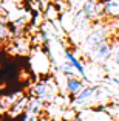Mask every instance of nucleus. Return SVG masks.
<instances>
[{
    "label": "nucleus",
    "instance_id": "obj_1",
    "mask_svg": "<svg viewBox=\"0 0 119 121\" xmlns=\"http://www.w3.org/2000/svg\"><path fill=\"white\" fill-rule=\"evenodd\" d=\"M34 95L37 96V99H45V101H51L56 98L57 95V87L56 82L53 79H48V81H42L39 82L37 86L34 87Z\"/></svg>",
    "mask_w": 119,
    "mask_h": 121
},
{
    "label": "nucleus",
    "instance_id": "obj_2",
    "mask_svg": "<svg viewBox=\"0 0 119 121\" xmlns=\"http://www.w3.org/2000/svg\"><path fill=\"white\" fill-rule=\"evenodd\" d=\"M104 40H107V31H105V28H94L93 31L88 33V36L84 39V50L91 53Z\"/></svg>",
    "mask_w": 119,
    "mask_h": 121
},
{
    "label": "nucleus",
    "instance_id": "obj_3",
    "mask_svg": "<svg viewBox=\"0 0 119 121\" xmlns=\"http://www.w3.org/2000/svg\"><path fill=\"white\" fill-rule=\"evenodd\" d=\"M102 6V14L110 19H119V0H104L99 2Z\"/></svg>",
    "mask_w": 119,
    "mask_h": 121
},
{
    "label": "nucleus",
    "instance_id": "obj_4",
    "mask_svg": "<svg viewBox=\"0 0 119 121\" xmlns=\"http://www.w3.org/2000/svg\"><path fill=\"white\" fill-rule=\"evenodd\" d=\"M111 51H113L111 45H110L107 40H104V42L99 43L94 50L91 51L90 56L93 57L94 60H105V59H108V57L111 56Z\"/></svg>",
    "mask_w": 119,
    "mask_h": 121
},
{
    "label": "nucleus",
    "instance_id": "obj_5",
    "mask_svg": "<svg viewBox=\"0 0 119 121\" xmlns=\"http://www.w3.org/2000/svg\"><path fill=\"white\" fill-rule=\"evenodd\" d=\"M96 87H85L82 92H79L76 95V98H74V101L73 103L76 104V106H81V104H84V103H87V101H90L93 96H94V92H96Z\"/></svg>",
    "mask_w": 119,
    "mask_h": 121
},
{
    "label": "nucleus",
    "instance_id": "obj_6",
    "mask_svg": "<svg viewBox=\"0 0 119 121\" xmlns=\"http://www.w3.org/2000/svg\"><path fill=\"white\" fill-rule=\"evenodd\" d=\"M65 59L70 62L71 65H73L74 68L77 70V73L82 76V79H85V81H88V78H87V75H85V68H84V65L81 64V60L77 59L76 56H74L73 53H70V51H65Z\"/></svg>",
    "mask_w": 119,
    "mask_h": 121
},
{
    "label": "nucleus",
    "instance_id": "obj_7",
    "mask_svg": "<svg viewBox=\"0 0 119 121\" xmlns=\"http://www.w3.org/2000/svg\"><path fill=\"white\" fill-rule=\"evenodd\" d=\"M67 90L71 95H77L79 92L84 90V84H82L81 79H77L76 76H70L67 79Z\"/></svg>",
    "mask_w": 119,
    "mask_h": 121
},
{
    "label": "nucleus",
    "instance_id": "obj_8",
    "mask_svg": "<svg viewBox=\"0 0 119 121\" xmlns=\"http://www.w3.org/2000/svg\"><path fill=\"white\" fill-rule=\"evenodd\" d=\"M8 37V26L5 25L3 22H0V42L5 40Z\"/></svg>",
    "mask_w": 119,
    "mask_h": 121
},
{
    "label": "nucleus",
    "instance_id": "obj_9",
    "mask_svg": "<svg viewBox=\"0 0 119 121\" xmlns=\"http://www.w3.org/2000/svg\"><path fill=\"white\" fill-rule=\"evenodd\" d=\"M115 62H116V65H119V48L116 50V54H115Z\"/></svg>",
    "mask_w": 119,
    "mask_h": 121
},
{
    "label": "nucleus",
    "instance_id": "obj_10",
    "mask_svg": "<svg viewBox=\"0 0 119 121\" xmlns=\"http://www.w3.org/2000/svg\"><path fill=\"white\" fill-rule=\"evenodd\" d=\"M76 2H87V0H76Z\"/></svg>",
    "mask_w": 119,
    "mask_h": 121
},
{
    "label": "nucleus",
    "instance_id": "obj_11",
    "mask_svg": "<svg viewBox=\"0 0 119 121\" xmlns=\"http://www.w3.org/2000/svg\"><path fill=\"white\" fill-rule=\"evenodd\" d=\"M0 9H2V0H0Z\"/></svg>",
    "mask_w": 119,
    "mask_h": 121
}]
</instances>
